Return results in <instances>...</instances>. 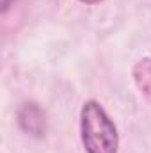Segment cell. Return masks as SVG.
<instances>
[{
	"mask_svg": "<svg viewBox=\"0 0 151 153\" xmlns=\"http://www.w3.org/2000/svg\"><path fill=\"white\" fill-rule=\"evenodd\" d=\"M80 139L87 153H117V126L96 100H87L80 109Z\"/></svg>",
	"mask_w": 151,
	"mask_h": 153,
	"instance_id": "obj_1",
	"label": "cell"
},
{
	"mask_svg": "<svg viewBox=\"0 0 151 153\" xmlns=\"http://www.w3.org/2000/svg\"><path fill=\"white\" fill-rule=\"evenodd\" d=\"M18 123L23 132L29 135L41 137L44 135L46 130V121H44V112L39 109L36 103H23L21 109L18 111Z\"/></svg>",
	"mask_w": 151,
	"mask_h": 153,
	"instance_id": "obj_2",
	"label": "cell"
},
{
	"mask_svg": "<svg viewBox=\"0 0 151 153\" xmlns=\"http://www.w3.org/2000/svg\"><path fill=\"white\" fill-rule=\"evenodd\" d=\"M133 80L141 93L151 102V57L141 59L133 66Z\"/></svg>",
	"mask_w": 151,
	"mask_h": 153,
	"instance_id": "obj_3",
	"label": "cell"
},
{
	"mask_svg": "<svg viewBox=\"0 0 151 153\" xmlns=\"http://www.w3.org/2000/svg\"><path fill=\"white\" fill-rule=\"evenodd\" d=\"M82 4H87V5H94V4H100V2H103V0H80Z\"/></svg>",
	"mask_w": 151,
	"mask_h": 153,
	"instance_id": "obj_4",
	"label": "cell"
},
{
	"mask_svg": "<svg viewBox=\"0 0 151 153\" xmlns=\"http://www.w3.org/2000/svg\"><path fill=\"white\" fill-rule=\"evenodd\" d=\"M7 7H9V0H2V11L4 13L7 11Z\"/></svg>",
	"mask_w": 151,
	"mask_h": 153,
	"instance_id": "obj_5",
	"label": "cell"
}]
</instances>
